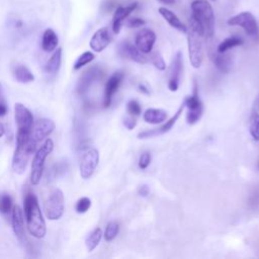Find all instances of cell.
Listing matches in <instances>:
<instances>
[{
  "label": "cell",
  "mask_w": 259,
  "mask_h": 259,
  "mask_svg": "<svg viewBox=\"0 0 259 259\" xmlns=\"http://www.w3.org/2000/svg\"><path fill=\"white\" fill-rule=\"evenodd\" d=\"M23 207L26 227L29 234L37 239L44 238L47 231L46 223L42 218L37 198L33 192L28 191L25 193L23 199Z\"/></svg>",
  "instance_id": "cell-1"
},
{
  "label": "cell",
  "mask_w": 259,
  "mask_h": 259,
  "mask_svg": "<svg viewBox=\"0 0 259 259\" xmlns=\"http://www.w3.org/2000/svg\"><path fill=\"white\" fill-rule=\"evenodd\" d=\"M191 18L200 26L204 38H211L214 33V14L207 0H194L191 3Z\"/></svg>",
  "instance_id": "cell-2"
},
{
  "label": "cell",
  "mask_w": 259,
  "mask_h": 259,
  "mask_svg": "<svg viewBox=\"0 0 259 259\" xmlns=\"http://www.w3.org/2000/svg\"><path fill=\"white\" fill-rule=\"evenodd\" d=\"M203 32L199 24L190 17V26L187 28V45L190 64L198 69L203 61Z\"/></svg>",
  "instance_id": "cell-3"
},
{
  "label": "cell",
  "mask_w": 259,
  "mask_h": 259,
  "mask_svg": "<svg viewBox=\"0 0 259 259\" xmlns=\"http://www.w3.org/2000/svg\"><path fill=\"white\" fill-rule=\"evenodd\" d=\"M36 144L30 139V135L17 134L16 148L12 158V169L17 174H22L27 166L30 155L34 152Z\"/></svg>",
  "instance_id": "cell-4"
},
{
  "label": "cell",
  "mask_w": 259,
  "mask_h": 259,
  "mask_svg": "<svg viewBox=\"0 0 259 259\" xmlns=\"http://www.w3.org/2000/svg\"><path fill=\"white\" fill-rule=\"evenodd\" d=\"M53 149H54L53 141L51 139H47L45 143L40 146V148L36 151L31 164V172H30L31 184L36 185L39 183L44 173L45 161L48 158V156L52 153Z\"/></svg>",
  "instance_id": "cell-5"
},
{
  "label": "cell",
  "mask_w": 259,
  "mask_h": 259,
  "mask_svg": "<svg viewBox=\"0 0 259 259\" xmlns=\"http://www.w3.org/2000/svg\"><path fill=\"white\" fill-rule=\"evenodd\" d=\"M228 24L232 26H240L254 40L259 39V28L254 15L249 11L241 12L232 16L228 20Z\"/></svg>",
  "instance_id": "cell-6"
},
{
  "label": "cell",
  "mask_w": 259,
  "mask_h": 259,
  "mask_svg": "<svg viewBox=\"0 0 259 259\" xmlns=\"http://www.w3.org/2000/svg\"><path fill=\"white\" fill-rule=\"evenodd\" d=\"M65 210V198L61 189L55 188L51 191L45 202V214L51 220H59Z\"/></svg>",
  "instance_id": "cell-7"
},
{
  "label": "cell",
  "mask_w": 259,
  "mask_h": 259,
  "mask_svg": "<svg viewBox=\"0 0 259 259\" xmlns=\"http://www.w3.org/2000/svg\"><path fill=\"white\" fill-rule=\"evenodd\" d=\"M99 162V153L95 148H86L80 160V175L84 179L90 178Z\"/></svg>",
  "instance_id": "cell-8"
},
{
  "label": "cell",
  "mask_w": 259,
  "mask_h": 259,
  "mask_svg": "<svg viewBox=\"0 0 259 259\" xmlns=\"http://www.w3.org/2000/svg\"><path fill=\"white\" fill-rule=\"evenodd\" d=\"M184 105L188 109L187 115H186V120L189 124H194L197 122L203 112V107L202 103L200 101L199 95H198V88L196 82H194V87H193V92L192 95L188 96L184 100Z\"/></svg>",
  "instance_id": "cell-9"
},
{
  "label": "cell",
  "mask_w": 259,
  "mask_h": 259,
  "mask_svg": "<svg viewBox=\"0 0 259 259\" xmlns=\"http://www.w3.org/2000/svg\"><path fill=\"white\" fill-rule=\"evenodd\" d=\"M14 117L17 125V134L30 135L33 125V116L30 110L22 103L14 105Z\"/></svg>",
  "instance_id": "cell-10"
},
{
  "label": "cell",
  "mask_w": 259,
  "mask_h": 259,
  "mask_svg": "<svg viewBox=\"0 0 259 259\" xmlns=\"http://www.w3.org/2000/svg\"><path fill=\"white\" fill-rule=\"evenodd\" d=\"M100 69L97 66L91 67L89 69H87L86 71H84L82 73V75L79 78V81L77 83L76 86V91L80 96L85 95L89 88L91 87V85L99 78L100 76Z\"/></svg>",
  "instance_id": "cell-11"
},
{
  "label": "cell",
  "mask_w": 259,
  "mask_h": 259,
  "mask_svg": "<svg viewBox=\"0 0 259 259\" xmlns=\"http://www.w3.org/2000/svg\"><path fill=\"white\" fill-rule=\"evenodd\" d=\"M55 126H56L55 122L52 119L39 118L31 130L30 139L32 140L33 143L37 144L38 142L47 138L49 135H51L55 130Z\"/></svg>",
  "instance_id": "cell-12"
},
{
  "label": "cell",
  "mask_w": 259,
  "mask_h": 259,
  "mask_svg": "<svg viewBox=\"0 0 259 259\" xmlns=\"http://www.w3.org/2000/svg\"><path fill=\"white\" fill-rule=\"evenodd\" d=\"M156 41V33L150 28L141 29L135 37V46L143 53L149 54Z\"/></svg>",
  "instance_id": "cell-13"
},
{
  "label": "cell",
  "mask_w": 259,
  "mask_h": 259,
  "mask_svg": "<svg viewBox=\"0 0 259 259\" xmlns=\"http://www.w3.org/2000/svg\"><path fill=\"white\" fill-rule=\"evenodd\" d=\"M183 69V59H182V53L178 51L174 59L172 61L170 75H169V81H168V88L170 91H177L180 83V77Z\"/></svg>",
  "instance_id": "cell-14"
},
{
  "label": "cell",
  "mask_w": 259,
  "mask_h": 259,
  "mask_svg": "<svg viewBox=\"0 0 259 259\" xmlns=\"http://www.w3.org/2000/svg\"><path fill=\"white\" fill-rule=\"evenodd\" d=\"M123 73L121 71H117L113 73L109 79L105 83L104 87V98H103V106L109 107L112 101V97L117 91L118 87L120 86L122 79H123Z\"/></svg>",
  "instance_id": "cell-15"
},
{
  "label": "cell",
  "mask_w": 259,
  "mask_h": 259,
  "mask_svg": "<svg viewBox=\"0 0 259 259\" xmlns=\"http://www.w3.org/2000/svg\"><path fill=\"white\" fill-rule=\"evenodd\" d=\"M185 105L184 103L179 107V109L174 113V115L172 117H170L164 124H162L161 126L157 127V128H153V130H148V131H144V132H141L139 135H138V138L139 139H148V138H153V137H156V136H160V135H164L166 133H168L172 127L173 125L175 124V122L177 121V119L179 118L181 112L183 111Z\"/></svg>",
  "instance_id": "cell-16"
},
{
  "label": "cell",
  "mask_w": 259,
  "mask_h": 259,
  "mask_svg": "<svg viewBox=\"0 0 259 259\" xmlns=\"http://www.w3.org/2000/svg\"><path fill=\"white\" fill-rule=\"evenodd\" d=\"M118 53L121 57L130 59L139 64H146L148 59L144 54L128 40H123L118 45Z\"/></svg>",
  "instance_id": "cell-17"
},
{
  "label": "cell",
  "mask_w": 259,
  "mask_h": 259,
  "mask_svg": "<svg viewBox=\"0 0 259 259\" xmlns=\"http://www.w3.org/2000/svg\"><path fill=\"white\" fill-rule=\"evenodd\" d=\"M12 217H11V224L13 232L18 239V241L22 244L26 243V236L24 231V219H23V212L21 208L18 205H14L12 207Z\"/></svg>",
  "instance_id": "cell-18"
},
{
  "label": "cell",
  "mask_w": 259,
  "mask_h": 259,
  "mask_svg": "<svg viewBox=\"0 0 259 259\" xmlns=\"http://www.w3.org/2000/svg\"><path fill=\"white\" fill-rule=\"evenodd\" d=\"M139 3L138 2H132L128 5L125 6H117L114 10L113 13V18H112V30L114 33H118L121 25L123 23V21L125 20V18L133 12L136 10V8L138 7Z\"/></svg>",
  "instance_id": "cell-19"
},
{
  "label": "cell",
  "mask_w": 259,
  "mask_h": 259,
  "mask_svg": "<svg viewBox=\"0 0 259 259\" xmlns=\"http://www.w3.org/2000/svg\"><path fill=\"white\" fill-rule=\"evenodd\" d=\"M111 41V34L107 27L99 28L90 39V48L96 52H102Z\"/></svg>",
  "instance_id": "cell-20"
},
{
  "label": "cell",
  "mask_w": 259,
  "mask_h": 259,
  "mask_svg": "<svg viewBox=\"0 0 259 259\" xmlns=\"http://www.w3.org/2000/svg\"><path fill=\"white\" fill-rule=\"evenodd\" d=\"M209 58L211 59L212 63L214 64V66L217 67V69L224 73L227 74L229 73V71L231 70L232 67V58L230 57V55L226 53H220V52H211L209 51L208 53Z\"/></svg>",
  "instance_id": "cell-21"
},
{
  "label": "cell",
  "mask_w": 259,
  "mask_h": 259,
  "mask_svg": "<svg viewBox=\"0 0 259 259\" xmlns=\"http://www.w3.org/2000/svg\"><path fill=\"white\" fill-rule=\"evenodd\" d=\"M159 13L163 16V18L175 29L181 31V32H184L186 33L187 32V27L185 26V24L178 18V16L172 12L171 10L167 9L166 7H160L158 9Z\"/></svg>",
  "instance_id": "cell-22"
},
{
  "label": "cell",
  "mask_w": 259,
  "mask_h": 259,
  "mask_svg": "<svg viewBox=\"0 0 259 259\" xmlns=\"http://www.w3.org/2000/svg\"><path fill=\"white\" fill-rule=\"evenodd\" d=\"M167 118V111L161 108H148L143 113V119L152 124H158Z\"/></svg>",
  "instance_id": "cell-23"
},
{
  "label": "cell",
  "mask_w": 259,
  "mask_h": 259,
  "mask_svg": "<svg viewBox=\"0 0 259 259\" xmlns=\"http://www.w3.org/2000/svg\"><path fill=\"white\" fill-rule=\"evenodd\" d=\"M58 42H59V38H58L57 33L52 28L46 29L42 34V38H41L42 50L47 53L53 52L54 50H56Z\"/></svg>",
  "instance_id": "cell-24"
},
{
  "label": "cell",
  "mask_w": 259,
  "mask_h": 259,
  "mask_svg": "<svg viewBox=\"0 0 259 259\" xmlns=\"http://www.w3.org/2000/svg\"><path fill=\"white\" fill-rule=\"evenodd\" d=\"M13 76L14 79L22 84L30 83L34 80L33 74L30 72V70L25 67L24 65H17L13 69Z\"/></svg>",
  "instance_id": "cell-25"
},
{
  "label": "cell",
  "mask_w": 259,
  "mask_h": 259,
  "mask_svg": "<svg viewBox=\"0 0 259 259\" xmlns=\"http://www.w3.org/2000/svg\"><path fill=\"white\" fill-rule=\"evenodd\" d=\"M244 44V39L239 36V35H231L227 38H225L224 40H222L218 48H217V51L220 52V53H226L228 52L229 50L235 48V47H239V46H242Z\"/></svg>",
  "instance_id": "cell-26"
},
{
  "label": "cell",
  "mask_w": 259,
  "mask_h": 259,
  "mask_svg": "<svg viewBox=\"0 0 259 259\" xmlns=\"http://www.w3.org/2000/svg\"><path fill=\"white\" fill-rule=\"evenodd\" d=\"M61 61H62V49L59 48L57 51H55V53L52 55V57L48 61L47 65L45 66V71L48 74H56L61 67Z\"/></svg>",
  "instance_id": "cell-27"
},
{
  "label": "cell",
  "mask_w": 259,
  "mask_h": 259,
  "mask_svg": "<svg viewBox=\"0 0 259 259\" xmlns=\"http://www.w3.org/2000/svg\"><path fill=\"white\" fill-rule=\"evenodd\" d=\"M102 230L100 228H95L86 238L85 245L88 251H93L97 245L99 244L101 238H102Z\"/></svg>",
  "instance_id": "cell-28"
},
{
  "label": "cell",
  "mask_w": 259,
  "mask_h": 259,
  "mask_svg": "<svg viewBox=\"0 0 259 259\" xmlns=\"http://www.w3.org/2000/svg\"><path fill=\"white\" fill-rule=\"evenodd\" d=\"M249 133L253 140L259 141V113L254 110L249 119Z\"/></svg>",
  "instance_id": "cell-29"
},
{
  "label": "cell",
  "mask_w": 259,
  "mask_h": 259,
  "mask_svg": "<svg viewBox=\"0 0 259 259\" xmlns=\"http://www.w3.org/2000/svg\"><path fill=\"white\" fill-rule=\"evenodd\" d=\"M12 197L7 192H0V212L9 213L12 210Z\"/></svg>",
  "instance_id": "cell-30"
},
{
  "label": "cell",
  "mask_w": 259,
  "mask_h": 259,
  "mask_svg": "<svg viewBox=\"0 0 259 259\" xmlns=\"http://www.w3.org/2000/svg\"><path fill=\"white\" fill-rule=\"evenodd\" d=\"M94 58H95V56H94L93 53H91V52H84V53H83L82 55H80V56L78 57V59L75 61L74 66H73L74 70H79V69H81L83 66H85V65L89 64L90 62H92V61L94 60Z\"/></svg>",
  "instance_id": "cell-31"
},
{
  "label": "cell",
  "mask_w": 259,
  "mask_h": 259,
  "mask_svg": "<svg viewBox=\"0 0 259 259\" xmlns=\"http://www.w3.org/2000/svg\"><path fill=\"white\" fill-rule=\"evenodd\" d=\"M248 207L252 210H259V185H256L249 194Z\"/></svg>",
  "instance_id": "cell-32"
},
{
  "label": "cell",
  "mask_w": 259,
  "mask_h": 259,
  "mask_svg": "<svg viewBox=\"0 0 259 259\" xmlns=\"http://www.w3.org/2000/svg\"><path fill=\"white\" fill-rule=\"evenodd\" d=\"M118 231H119L118 224L116 222H110L106 226V229H105V232H104V239L107 242L112 241L117 236Z\"/></svg>",
  "instance_id": "cell-33"
},
{
  "label": "cell",
  "mask_w": 259,
  "mask_h": 259,
  "mask_svg": "<svg viewBox=\"0 0 259 259\" xmlns=\"http://www.w3.org/2000/svg\"><path fill=\"white\" fill-rule=\"evenodd\" d=\"M126 111L128 114L131 115H140L141 112H142V107L140 105V103L135 100V99H132L130 100L127 103H126Z\"/></svg>",
  "instance_id": "cell-34"
},
{
  "label": "cell",
  "mask_w": 259,
  "mask_h": 259,
  "mask_svg": "<svg viewBox=\"0 0 259 259\" xmlns=\"http://www.w3.org/2000/svg\"><path fill=\"white\" fill-rule=\"evenodd\" d=\"M91 206V200L88 197H81L76 203V211L78 213L86 212Z\"/></svg>",
  "instance_id": "cell-35"
},
{
  "label": "cell",
  "mask_w": 259,
  "mask_h": 259,
  "mask_svg": "<svg viewBox=\"0 0 259 259\" xmlns=\"http://www.w3.org/2000/svg\"><path fill=\"white\" fill-rule=\"evenodd\" d=\"M151 62L160 71H163L166 68L165 61H164V59L162 58V56L159 53H153L151 55Z\"/></svg>",
  "instance_id": "cell-36"
},
{
  "label": "cell",
  "mask_w": 259,
  "mask_h": 259,
  "mask_svg": "<svg viewBox=\"0 0 259 259\" xmlns=\"http://www.w3.org/2000/svg\"><path fill=\"white\" fill-rule=\"evenodd\" d=\"M151 163V154L149 152H144L139 160V167L142 170H145L148 168V166Z\"/></svg>",
  "instance_id": "cell-37"
},
{
  "label": "cell",
  "mask_w": 259,
  "mask_h": 259,
  "mask_svg": "<svg viewBox=\"0 0 259 259\" xmlns=\"http://www.w3.org/2000/svg\"><path fill=\"white\" fill-rule=\"evenodd\" d=\"M144 24H145V20L142 19V18H138V17L130 18L128 20H126V26L131 27V28L140 27V26H142Z\"/></svg>",
  "instance_id": "cell-38"
},
{
  "label": "cell",
  "mask_w": 259,
  "mask_h": 259,
  "mask_svg": "<svg viewBox=\"0 0 259 259\" xmlns=\"http://www.w3.org/2000/svg\"><path fill=\"white\" fill-rule=\"evenodd\" d=\"M123 125L127 128V130H133L136 125H137V120L134 117H125L123 119Z\"/></svg>",
  "instance_id": "cell-39"
},
{
  "label": "cell",
  "mask_w": 259,
  "mask_h": 259,
  "mask_svg": "<svg viewBox=\"0 0 259 259\" xmlns=\"http://www.w3.org/2000/svg\"><path fill=\"white\" fill-rule=\"evenodd\" d=\"M103 7H104V9H105L106 12L111 11L114 7H116V1H114V0H107V1L103 4Z\"/></svg>",
  "instance_id": "cell-40"
},
{
  "label": "cell",
  "mask_w": 259,
  "mask_h": 259,
  "mask_svg": "<svg viewBox=\"0 0 259 259\" xmlns=\"http://www.w3.org/2000/svg\"><path fill=\"white\" fill-rule=\"evenodd\" d=\"M138 193L141 195V196H147L149 193H150V188L148 185L146 184H143L139 187L138 189Z\"/></svg>",
  "instance_id": "cell-41"
},
{
  "label": "cell",
  "mask_w": 259,
  "mask_h": 259,
  "mask_svg": "<svg viewBox=\"0 0 259 259\" xmlns=\"http://www.w3.org/2000/svg\"><path fill=\"white\" fill-rule=\"evenodd\" d=\"M7 110H8L7 104L3 99V97H1L0 98V116H4L7 113Z\"/></svg>",
  "instance_id": "cell-42"
},
{
  "label": "cell",
  "mask_w": 259,
  "mask_h": 259,
  "mask_svg": "<svg viewBox=\"0 0 259 259\" xmlns=\"http://www.w3.org/2000/svg\"><path fill=\"white\" fill-rule=\"evenodd\" d=\"M139 89H140L141 92H143L145 94H149V90H148V88L144 84H140L139 85Z\"/></svg>",
  "instance_id": "cell-43"
},
{
  "label": "cell",
  "mask_w": 259,
  "mask_h": 259,
  "mask_svg": "<svg viewBox=\"0 0 259 259\" xmlns=\"http://www.w3.org/2000/svg\"><path fill=\"white\" fill-rule=\"evenodd\" d=\"M254 110H259V94H258V96L256 97V99H255V101H254Z\"/></svg>",
  "instance_id": "cell-44"
},
{
  "label": "cell",
  "mask_w": 259,
  "mask_h": 259,
  "mask_svg": "<svg viewBox=\"0 0 259 259\" xmlns=\"http://www.w3.org/2000/svg\"><path fill=\"white\" fill-rule=\"evenodd\" d=\"M158 1H160V2H162L164 4H169V5H172V4H174L176 2V0H158Z\"/></svg>",
  "instance_id": "cell-45"
},
{
  "label": "cell",
  "mask_w": 259,
  "mask_h": 259,
  "mask_svg": "<svg viewBox=\"0 0 259 259\" xmlns=\"http://www.w3.org/2000/svg\"><path fill=\"white\" fill-rule=\"evenodd\" d=\"M4 133H5V128H4V126L0 123V138L4 135Z\"/></svg>",
  "instance_id": "cell-46"
},
{
  "label": "cell",
  "mask_w": 259,
  "mask_h": 259,
  "mask_svg": "<svg viewBox=\"0 0 259 259\" xmlns=\"http://www.w3.org/2000/svg\"><path fill=\"white\" fill-rule=\"evenodd\" d=\"M1 97H3V96H2V86H1V84H0V98H1Z\"/></svg>",
  "instance_id": "cell-47"
},
{
  "label": "cell",
  "mask_w": 259,
  "mask_h": 259,
  "mask_svg": "<svg viewBox=\"0 0 259 259\" xmlns=\"http://www.w3.org/2000/svg\"><path fill=\"white\" fill-rule=\"evenodd\" d=\"M257 167H258V170H259V161H258V164H257Z\"/></svg>",
  "instance_id": "cell-48"
},
{
  "label": "cell",
  "mask_w": 259,
  "mask_h": 259,
  "mask_svg": "<svg viewBox=\"0 0 259 259\" xmlns=\"http://www.w3.org/2000/svg\"><path fill=\"white\" fill-rule=\"evenodd\" d=\"M211 1H215V0H211Z\"/></svg>",
  "instance_id": "cell-49"
}]
</instances>
